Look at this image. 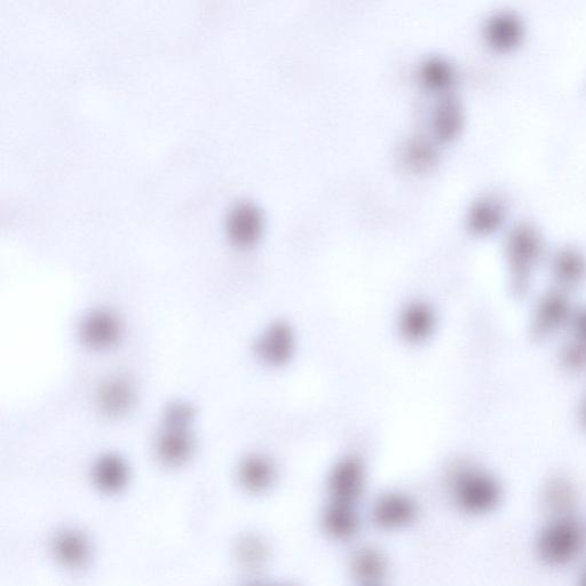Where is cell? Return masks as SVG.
I'll return each mask as SVG.
<instances>
[{
	"label": "cell",
	"instance_id": "cell-9",
	"mask_svg": "<svg viewBox=\"0 0 586 586\" xmlns=\"http://www.w3.org/2000/svg\"><path fill=\"white\" fill-rule=\"evenodd\" d=\"M118 334H120V327L117 320L108 313H94L83 323L84 342L95 347H107L114 344Z\"/></svg>",
	"mask_w": 586,
	"mask_h": 586
},
{
	"label": "cell",
	"instance_id": "cell-15",
	"mask_svg": "<svg viewBox=\"0 0 586 586\" xmlns=\"http://www.w3.org/2000/svg\"><path fill=\"white\" fill-rule=\"evenodd\" d=\"M99 475L102 481L110 482L112 485L124 478L125 470L123 464L116 458H106L99 466Z\"/></svg>",
	"mask_w": 586,
	"mask_h": 586
},
{
	"label": "cell",
	"instance_id": "cell-2",
	"mask_svg": "<svg viewBox=\"0 0 586 586\" xmlns=\"http://www.w3.org/2000/svg\"><path fill=\"white\" fill-rule=\"evenodd\" d=\"M454 503L467 518L496 521L512 517L514 504L501 481L481 470H464L456 475L453 487Z\"/></svg>",
	"mask_w": 586,
	"mask_h": 586
},
{
	"label": "cell",
	"instance_id": "cell-17",
	"mask_svg": "<svg viewBox=\"0 0 586 586\" xmlns=\"http://www.w3.org/2000/svg\"><path fill=\"white\" fill-rule=\"evenodd\" d=\"M356 569L359 573L366 577H375L382 569L380 558L375 553L367 552L362 554L356 561Z\"/></svg>",
	"mask_w": 586,
	"mask_h": 586
},
{
	"label": "cell",
	"instance_id": "cell-11",
	"mask_svg": "<svg viewBox=\"0 0 586 586\" xmlns=\"http://www.w3.org/2000/svg\"><path fill=\"white\" fill-rule=\"evenodd\" d=\"M503 217V205L496 200L485 199L474 205L470 213V224L475 232L488 233L501 225Z\"/></svg>",
	"mask_w": 586,
	"mask_h": 586
},
{
	"label": "cell",
	"instance_id": "cell-18",
	"mask_svg": "<svg viewBox=\"0 0 586 586\" xmlns=\"http://www.w3.org/2000/svg\"><path fill=\"white\" fill-rule=\"evenodd\" d=\"M363 586H378V585L375 583H367L366 585H363Z\"/></svg>",
	"mask_w": 586,
	"mask_h": 586
},
{
	"label": "cell",
	"instance_id": "cell-16",
	"mask_svg": "<svg viewBox=\"0 0 586 586\" xmlns=\"http://www.w3.org/2000/svg\"><path fill=\"white\" fill-rule=\"evenodd\" d=\"M425 76L429 82L441 87L450 84L453 78V71L445 65V63H431V66L426 69Z\"/></svg>",
	"mask_w": 586,
	"mask_h": 586
},
{
	"label": "cell",
	"instance_id": "cell-5",
	"mask_svg": "<svg viewBox=\"0 0 586 586\" xmlns=\"http://www.w3.org/2000/svg\"><path fill=\"white\" fill-rule=\"evenodd\" d=\"M417 514V506L410 497L390 493L379 498L372 511L376 524L383 528L394 529L407 526Z\"/></svg>",
	"mask_w": 586,
	"mask_h": 586
},
{
	"label": "cell",
	"instance_id": "cell-1",
	"mask_svg": "<svg viewBox=\"0 0 586 586\" xmlns=\"http://www.w3.org/2000/svg\"><path fill=\"white\" fill-rule=\"evenodd\" d=\"M521 554L542 580L562 584L586 559V501L569 483L537 496L521 528Z\"/></svg>",
	"mask_w": 586,
	"mask_h": 586
},
{
	"label": "cell",
	"instance_id": "cell-12",
	"mask_svg": "<svg viewBox=\"0 0 586 586\" xmlns=\"http://www.w3.org/2000/svg\"><path fill=\"white\" fill-rule=\"evenodd\" d=\"M242 478L253 489H264L275 478L274 465L264 456H252L242 466Z\"/></svg>",
	"mask_w": 586,
	"mask_h": 586
},
{
	"label": "cell",
	"instance_id": "cell-3",
	"mask_svg": "<svg viewBox=\"0 0 586 586\" xmlns=\"http://www.w3.org/2000/svg\"><path fill=\"white\" fill-rule=\"evenodd\" d=\"M331 503L353 505L359 500L366 485V470L359 458L340 459L328 475Z\"/></svg>",
	"mask_w": 586,
	"mask_h": 586
},
{
	"label": "cell",
	"instance_id": "cell-10",
	"mask_svg": "<svg viewBox=\"0 0 586 586\" xmlns=\"http://www.w3.org/2000/svg\"><path fill=\"white\" fill-rule=\"evenodd\" d=\"M323 525L326 532L336 538L350 537L359 525L354 506L330 503L324 512Z\"/></svg>",
	"mask_w": 586,
	"mask_h": 586
},
{
	"label": "cell",
	"instance_id": "cell-13",
	"mask_svg": "<svg viewBox=\"0 0 586 586\" xmlns=\"http://www.w3.org/2000/svg\"><path fill=\"white\" fill-rule=\"evenodd\" d=\"M462 112L461 108L453 101H448L440 108L437 116V126L440 136L443 138L454 137L456 132L461 129Z\"/></svg>",
	"mask_w": 586,
	"mask_h": 586
},
{
	"label": "cell",
	"instance_id": "cell-6",
	"mask_svg": "<svg viewBox=\"0 0 586 586\" xmlns=\"http://www.w3.org/2000/svg\"><path fill=\"white\" fill-rule=\"evenodd\" d=\"M435 327H437V315L426 303L409 304L400 314V334L409 343H422L429 339Z\"/></svg>",
	"mask_w": 586,
	"mask_h": 586
},
{
	"label": "cell",
	"instance_id": "cell-4",
	"mask_svg": "<svg viewBox=\"0 0 586 586\" xmlns=\"http://www.w3.org/2000/svg\"><path fill=\"white\" fill-rule=\"evenodd\" d=\"M295 351L296 335L287 323L272 324L257 339L258 358L268 366H284L292 359Z\"/></svg>",
	"mask_w": 586,
	"mask_h": 586
},
{
	"label": "cell",
	"instance_id": "cell-7",
	"mask_svg": "<svg viewBox=\"0 0 586 586\" xmlns=\"http://www.w3.org/2000/svg\"><path fill=\"white\" fill-rule=\"evenodd\" d=\"M261 228H263V219L260 212L250 203L237 204L228 215L229 237L241 247H249L255 243L259 239Z\"/></svg>",
	"mask_w": 586,
	"mask_h": 586
},
{
	"label": "cell",
	"instance_id": "cell-14",
	"mask_svg": "<svg viewBox=\"0 0 586 586\" xmlns=\"http://www.w3.org/2000/svg\"><path fill=\"white\" fill-rule=\"evenodd\" d=\"M189 442L185 434L182 432H171L162 439L161 451L166 459L177 461V459L184 458L188 453Z\"/></svg>",
	"mask_w": 586,
	"mask_h": 586
},
{
	"label": "cell",
	"instance_id": "cell-8",
	"mask_svg": "<svg viewBox=\"0 0 586 586\" xmlns=\"http://www.w3.org/2000/svg\"><path fill=\"white\" fill-rule=\"evenodd\" d=\"M486 37L496 50L510 51L522 41L524 26L516 14L497 13L487 23Z\"/></svg>",
	"mask_w": 586,
	"mask_h": 586
}]
</instances>
